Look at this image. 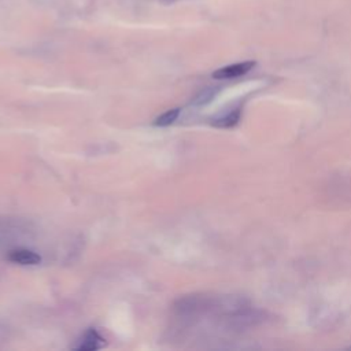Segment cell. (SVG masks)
<instances>
[{
  "label": "cell",
  "instance_id": "1",
  "mask_svg": "<svg viewBox=\"0 0 351 351\" xmlns=\"http://www.w3.org/2000/svg\"><path fill=\"white\" fill-rule=\"evenodd\" d=\"M256 63L254 60H244V62H239V63H233V64H228L223 66L218 70H215L211 75L217 80H230V78H237L241 77L244 74H247Z\"/></svg>",
  "mask_w": 351,
  "mask_h": 351
},
{
  "label": "cell",
  "instance_id": "2",
  "mask_svg": "<svg viewBox=\"0 0 351 351\" xmlns=\"http://www.w3.org/2000/svg\"><path fill=\"white\" fill-rule=\"evenodd\" d=\"M7 258L14 262V263H19V265H38L41 262V256L32 251V250H26V248H16V250H11L7 255Z\"/></svg>",
  "mask_w": 351,
  "mask_h": 351
},
{
  "label": "cell",
  "instance_id": "3",
  "mask_svg": "<svg viewBox=\"0 0 351 351\" xmlns=\"http://www.w3.org/2000/svg\"><path fill=\"white\" fill-rule=\"evenodd\" d=\"M104 344H106V340L95 329H89L84 335L81 344L77 346L75 348L81 350V351H93V350L101 348Z\"/></svg>",
  "mask_w": 351,
  "mask_h": 351
},
{
  "label": "cell",
  "instance_id": "4",
  "mask_svg": "<svg viewBox=\"0 0 351 351\" xmlns=\"http://www.w3.org/2000/svg\"><path fill=\"white\" fill-rule=\"evenodd\" d=\"M241 115V110L240 108H233L214 119H211V125L217 126V128H232L234 126Z\"/></svg>",
  "mask_w": 351,
  "mask_h": 351
},
{
  "label": "cell",
  "instance_id": "5",
  "mask_svg": "<svg viewBox=\"0 0 351 351\" xmlns=\"http://www.w3.org/2000/svg\"><path fill=\"white\" fill-rule=\"evenodd\" d=\"M180 115V108L176 107V108H170L167 111H165L163 114H160L159 117L155 118L154 121V125L155 126H169L171 125Z\"/></svg>",
  "mask_w": 351,
  "mask_h": 351
},
{
  "label": "cell",
  "instance_id": "6",
  "mask_svg": "<svg viewBox=\"0 0 351 351\" xmlns=\"http://www.w3.org/2000/svg\"><path fill=\"white\" fill-rule=\"evenodd\" d=\"M214 90L211 89V88H207V89H204L195 100H193V103L195 104H204V103H207V101H210L211 100V97L214 96Z\"/></svg>",
  "mask_w": 351,
  "mask_h": 351
},
{
  "label": "cell",
  "instance_id": "7",
  "mask_svg": "<svg viewBox=\"0 0 351 351\" xmlns=\"http://www.w3.org/2000/svg\"><path fill=\"white\" fill-rule=\"evenodd\" d=\"M159 1H162V3H165V4H170V3H173V1H176V0H159Z\"/></svg>",
  "mask_w": 351,
  "mask_h": 351
}]
</instances>
